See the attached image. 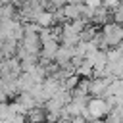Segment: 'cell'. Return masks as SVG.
I'll return each mask as SVG.
<instances>
[{"label": "cell", "mask_w": 123, "mask_h": 123, "mask_svg": "<svg viewBox=\"0 0 123 123\" xmlns=\"http://www.w3.org/2000/svg\"><path fill=\"white\" fill-rule=\"evenodd\" d=\"M110 111H111V108L108 106L106 98H92L90 96V100H88V104H86V108L83 110L81 115L88 123H94V121H100L102 117H106Z\"/></svg>", "instance_id": "cell-1"}, {"label": "cell", "mask_w": 123, "mask_h": 123, "mask_svg": "<svg viewBox=\"0 0 123 123\" xmlns=\"http://www.w3.org/2000/svg\"><path fill=\"white\" fill-rule=\"evenodd\" d=\"M102 37H104V50L115 48L117 44L123 42V25L110 21L108 25L102 27Z\"/></svg>", "instance_id": "cell-2"}, {"label": "cell", "mask_w": 123, "mask_h": 123, "mask_svg": "<svg viewBox=\"0 0 123 123\" xmlns=\"http://www.w3.org/2000/svg\"><path fill=\"white\" fill-rule=\"evenodd\" d=\"M19 46H23L29 54L33 56H40V50H42V42H40V37L38 33H25L23 40L19 42Z\"/></svg>", "instance_id": "cell-3"}, {"label": "cell", "mask_w": 123, "mask_h": 123, "mask_svg": "<svg viewBox=\"0 0 123 123\" xmlns=\"http://www.w3.org/2000/svg\"><path fill=\"white\" fill-rule=\"evenodd\" d=\"M111 79H90V96L92 98H106L108 86H110Z\"/></svg>", "instance_id": "cell-4"}, {"label": "cell", "mask_w": 123, "mask_h": 123, "mask_svg": "<svg viewBox=\"0 0 123 123\" xmlns=\"http://www.w3.org/2000/svg\"><path fill=\"white\" fill-rule=\"evenodd\" d=\"M58 50H60V42H56V40L44 42L42 44V50H40V62H54Z\"/></svg>", "instance_id": "cell-5"}, {"label": "cell", "mask_w": 123, "mask_h": 123, "mask_svg": "<svg viewBox=\"0 0 123 123\" xmlns=\"http://www.w3.org/2000/svg\"><path fill=\"white\" fill-rule=\"evenodd\" d=\"M110 17H111V12L106 10L104 6H100V8L94 10V17H92L90 25H94V27H104V25L110 23Z\"/></svg>", "instance_id": "cell-6"}, {"label": "cell", "mask_w": 123, "mask_h": 123, "mask_svg": "<svg viewBox=\"0 0 123 123\" xmlns=\"http://www.w3.org/2000/svg\"><path fill=\"white\" fill-rule=\"evenodd\" d=\"M40 29H50V27H54L56 25V19H54V13L52 12H48V10H44V12H40L38 13V17H37V21H35Z\"/></svg>", "instance_id": "cell-7"}, {"label": "cell", "mask_w": 123, "mask_h": 123, "mask_svg": "<svg viewBox=\"0 0 123 123\" xmlns=\"http://www.w3.org/2000/svg\"><path fill=\"white\" fill-rule=\"evenodd\" d=\"M17 48H19V42H17V40H6V42H2V44H0V52H2L4 60L15 58Z\"/></svg>", "instance_id": "cell-8"}, {"label": "cell", "mask_w": 123, "mask_h": 123, "mask_svg": "<svg viewBox=\"0 0 123 123\" xmlns=\"http://www.w3.org/2000/svg\"><path fill=\"white\" fill-rule=\"evenodd\" d=\"M35 85H37V83H35V79H33L31 73H21V75L17 77V88H19V94H21V92H29Z\"/></svg>", "instance_id": "cell-9"}, {"label": "cell", "mask_w": 123, "mask_h": 123, "mask_svg": "<svg viewBox=\"0 0 123 123\" xmlns=\"http://www.w3.org/2000/svg\"><path fill=\"white\" fill-rule=\"evenodd\" d=\"M46 121V110L44 106H37L27 113V123H44Z\"/></svg>", "instance_id": "cell-10"}, {"label": "cell", "mask_w": 123, "mask_h": 123, "mask_svg": "<svg viewBox=\"0 0 123 123\" xmlns=\"http://www.w3.org/2000/svg\"><path fill=\"white\" fill-rule=\"evenodd\" d=\"M63 13H65V19H67V21L81 19V15H83V4H81V6H71V4H65V6H63Z\"/></svg>", "instance_id": "cell-11"}, {"label": "cell", "mask_w": 123, "mask_h": 123, "mask_svg": "<svg viewBox=\"0 0 123 123\" xmlns=\"http://www.w3.org/2000/svg\"><path fill=\"white\" fill-rule=\"evenodd\" d=\"M106 96H123V79H115L110 83Z\"/></svg>", "instance_id": "cell-12"}, {"label": "cell", "mask_w": 123, "mask_h": 123, "mask_svg": "<svg viewBox=\"0 0 123 123\" xmlns=\"http://www.w3.org/2000/svg\"><path fill=\"white\" fill-rule=\"evenodd\" d=\"M79 42H81L79 35H73V33H63V35H62V40H60V44L69 46V48H75Z\"/></svg>", "instance_id": "cell-13"}, {"label": "cell", "mask_w": 123, "mask_h": 123, "mask_svg": "<svg viewBox=\"0 0 123 123\" xmlns=\"http://www.w3.org/2000/svg\"><path fill=\"white\" fill-rule=\"evenodd\" d=\"M104 123H123V115H121V111L117 110V108H113L108 115H106V121Z\"/></svg>", "instance_id": "cell-14"}, {"label": "cell", "mask_w": 123, "mask_h": 123, "mask_svg": "<svg viewBox=\"0 0 123 123\" xmlns=\"http://www.w3.org/2000/svg\"><path fill=\"white\" fill-rule=\"evenodd\" d=\"M83 4L88 6V8H92V10H96V8L102 6V0H83Z\"/></svg>", "instance_id": "cell-15"}, {"label": "cell", "mask_w": 123, "mask_h": 123, "mask_svg": "<svg viewBox=\"0 0 123 123\" xmlns=\"http://www.w3.org/2000/svg\"><path fill=\"white\" fill-rule=\"evenodd\" d=\"M69 123H88V121H86L83 115H79V117H71V121H69Z\"/></svg>", "instance_id": "cell-16"}, {"label": "cell", "mask_w": 123, "mask_h": 123, "mask_svg": "<svg viewBox=\"0 0 123 123\" xmlns=\"http://www.w3.org/2000/svg\"><path fill=\"white\" fill-rule=\"evenodd\" d=\"M65 4H71V6H81L83 0H65Z\"/></svg>", "instance_id": "cell-17"}, {"label": "cell", "mask_w": 123, "mask_h": 123, "mask_svg": "<svg viewBox=\"0 0 123 123\" xmlns=\"http://www.w3.org/2000/svg\"><path fill=\"white\" fill-rule=\"evenodd\" d=\"M13 0H0V4H12Z\"/></svg>", "instance_id": "cell-18"}, {"label": "cell", "mask_w": 123, "mask_h": 123, "mask_svg": "<svg viewBox=\"0 0 123 123\" xmlns=\"http://www.w3.org/2000/svg\"><path fill=\"white\" fill-rule=\"evenodd\" d=\"M0 44H2V42H0Z\"/></svg>", "instance_id": "cell-19"}]
</instances>
